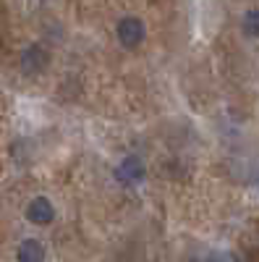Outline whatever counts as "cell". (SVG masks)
<instances>
[{"mask_svg": "<svg viewBox=\"0 0 259 262\" xmlns=\"http://www.w3.org/2000/svg\"><path fill=\"white\" fill-rule=\"evenodd\" d=\"M115 37L126 50H136L147 37V27L139 16H123L115 24Z\"/></svg>", "mask_w": 259, "mask_h": 262, "instance_id": "6da1fadb", "label": "cell"}, {"mask_svg": "<svg viewBox=\"0 0 259 262\" xmlns=\"http://www.w3.org/2000/svg\"><path fill=\"white\" fill-rule=\"evenodd\" d=\"M115 179L126 186H136L147 179V163L139 155H126L118 165H115Z\"/></svg>", "mask_w": 259, "mask_h": 262, "instance_id": "7a4b0ae2", "label": "cell"}, {"mask_svg": "<svg viewBox=\"0 0 259 262\" xmlns=\"http://www.w3.org/2000/svg\"><path fill=\"white\" fill-rule=\"evenodd\" d=\"M48 63H50V55L48 50L42 48V45H27L24 50H21V58H18V66H21V71H24L27 76H39L42 71L48 69Z\"/></svg>", "mask_w": 259, "mask_h": 262, "instance_id": "3957f363", "label": "cell"}, {"mask_svg": "<svg viewBox=\"0 0 259 262\" xmlns=\"http://www.w3.org/2000/svg\"><path fill=\"white\" fill-rule=\"evenodd\" d=\"M27 221L34 226H50L55 221V205L48 196H34L27 205Z\"/></svg>", "mask_w": 259, "mask_h": 262, "instance_id": "277c9868", "label": "cell"}, {"mask_svg": "<svg viewBox=\"0 0 259 262\" xmlns=\"http://www.w3.org/2000/svg\"><path fill=\"white\" fill-rule=\"evenodd\" d=\"M45 257H48V252H45V247H42V242H37V238H24L16 249L18 262H45Z\"/></svg>", "mask_w": 259, "mask_h": 262, "instance_id": "5b68a950", "label": "cell"}, {"mask_svg": "<svg viewBox=\"0 0 259 262\" xmlns=\"http://www.w3.org/2000/svg\"><path fill=\"white\" fill-rule=\"evenodd\" d=\"M189 262H239V257L230 252H202V254H194Z\"/></svg>", "mask_w": 259, "mask_h": 262, "instance_id": "8992f818", "label": "cell"}, {"mask_svg": "<svg viewBox=\"0 0 259 262\" xmlns=\"http://www.w3.org/2000/svg\"><path fill=\"white\" fill-rule=\"evenodd\" d=\"M241 29H244L246 37H259V8H251V11L244 13Z\"/></svg>", "mask_w": 259, "mask_h": 262, "instance_id": "52a82bcc", "label": "cell"}]
</instances>
